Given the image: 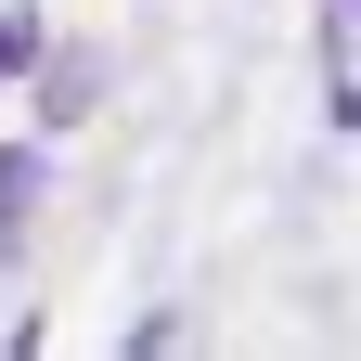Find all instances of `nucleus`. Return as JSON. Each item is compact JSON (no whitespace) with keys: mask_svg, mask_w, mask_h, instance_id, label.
Instances as JSON below:
<instances>
[{"mask_svg":"<svg viewBox=\"0 0 361 361\" xmlns=\"http://www.w3.org/2000/svg\"><path fill=\"white\" fill-rule=\"evenodd\" d=\"M39 180H52V155H39V142H13V155H0V207L26 219V207H39Z\"/></svg>","mask_w":361,"mask_h":361,"instance_id":"2","label":"nucleus"},{"mask_svg":"<svg viewBox=\"0 0 361 361\" xmlns=\"http://www.w3.org/2000/svg\"><path fill=\"white\" fill-rule=\"evenodd\" d=\"M0 65H39V13H0Z\"/></svg>","mask_w":361,"mask_h":361,"instance_id":"3","label":"nucleus"},{"mask_svg":"<svg viewBox=\"0 0 361 361\" xmlns=\"http://www.w3.org/2000/svg\"><path fill=\"white\" fill-rule=\"evenodd\" d=\"M90 104H104V52H39V116H90Z\"/></svg>","mask_w":361,"mask_h":361,"instance_id":"1","label":"nucleus"}]
</instances>
